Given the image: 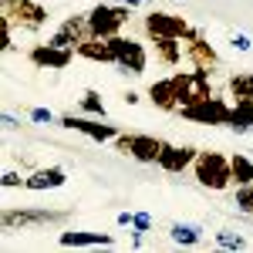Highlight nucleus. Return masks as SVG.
<instances>
[{
	"label": "nucleus",
	"instance_id": "6e6552de",
	"mask_svg": "<svg viewBox=\"0 0 253 253\" xmlns=\"http://www.w3.org/2000/svg\"><path fill=\"white\" fill-rule=\"evenodd\" d=\"M162 149H166V142L156 135H125L122 132L115 138V152L118 156H132L135 162H159Z\"/></svg>",
	"mask_w": 253,
	"mask_h": 253
},
{
	"label": "nucleus",
	"instance_id": "7c9ffc66",
	"mask_svg": "<svg viewBox=\"0 0 253 253\" xmlns=\"http://www.w3.org/2000/svg\"><path fill=\"white\" fill-rule=\"evenodd\" d=\"M142 98H138V91H125V105H138Z\"/></svg>",
	"mask_w": 253,
	"mask_h": 253
},
{
	"label": "nucleus",
	"instance_id": "4468645a",
	"mask_svg": "<svg viewBox=\"0 0 253 253\" xmlns=\"http://www.w3.org/2000/svg\"><path fill=\"white\" fill-rule=\"evenodd\" d=\"M186 58H189V64H193V68H206V71L219 64V54L213 51V44L203 38V34H196V38L186 41Z\"/></svg>",
	"mask_w": 253,
	"mask_h": 253
},
{
	"label": "nucleus",
	"instance_id": "412c9836",
	"mask_svg": "<svg viewBox=\"0 0 253 253\" xmlns=\"http://www.w3.org/2000/svg\"><path fill=\"white\" fill-rule=\"evenodd\" d=\"M230 169H233V186H250L253 182V156L233 152L230 156Z\"/></svg>",
	"mask_w": 253,
	"mask_h": 253
},
{
	"label": "nucleus",
	"instance_id": "473e14b6",
	"mask_svg": "<svg viewBox=\"0 0 253 253\" xmlns=\"http://www.w3.org/2000/svg\"><path fill=\"white\" fill-rule=\"evenodd\" d=\"M250 95H253V71H250Z\"/></svg>",
	"mask_w": 253,
	"mask_h": 253
},
{
	"label": "nucleus",
	"instance_id": "dca6fc26",
	"mask_svg": "<svg viewBox=\"0 0 253 253\" xmlns=\"http://www.w3.org/2000/svg\"><path fill=\"white\" fill-rule=\"evenodd\" d=\"M68 182V172L61 169V166H47V169H38V172H31L24 179V186L31 189V193H44V189H61Z\"/></svg>",
	"mask_w": 253,
	"mask_h": 253
},
{
	"label": "nucleus",
	"instance_id": "c85d7f7f",
	"mask_svg": "<svg viewBox=\"0 0 253 253\" xmlns=\"http://www.w3.org/2000/svg\"><path fill=\"white\" fill-rule=\"evenodd\" d=\"M3 186H7V189H14V186H24V179H20L17 172H3Z\"/></svg>",
	"mask_w": 253,
	"mask_h": 253
},
{
	"label": "nucleus",
	"instance_id": "a211bd4d",
	"mask_svg": "<svg viewBox=\"0 0 253 253\" xmlns=\"http://www.w3.org/2000/svg\"><path fill=\"white\" fill-rule=\"evenodd\" d=\"M61 247H112V233H91V230H64L58 236Z\"/></svg>",
	"mask_w": 253,
	"mask_h": 253
},
{
	"label": "nucleus",
	"instance_id": "a878e982",
	"mask_svg": "<svg viewBox=\"0 0 253 253\" xmlns=\"http://www.w3.org/2000/svg\"><path fill=\"white\" fill-rule=\"evenodd\" d=\"M54 112H51V108H34V112H31V122H38V125H44V122H47V125H51V122H54Z\"/></svg>",
	"mask_w": 253,
	"mask_h": 253
},
{
	"label": "nucleus",
	"instance_id": "cd10ccee",
	"mask_svg": "<svg viewBox=\"0 0 253 253\" xmlns=\"http://www.w3.org/2000/svg\"><path fill=\"white\" fill-rule=\"evenodd\" d=\"M230 44H233L236 51H250V38H247V34H233V41H230Z\"/></svg>",
	"mask_w": 253,
	"mask_h": 253
},
{
	"label": "nucleus",
	"instance_id": "9b49d317",
	"mask_svg": "<svg viewBox=\"0 0 253 253\" xmlns=\"http://www.w3.org/2000/svg\"><path fill=\"white\" fill-rule=\"evenodd\" d=\"M88 38H91L88 17H64V20H61V27L47 41H51V44H58V47H75V51H78Z\"/></svg>",
	"mask_w": 253,
	"mask_h": 253
},
{
	"label": "nucleus",
	"instance_id": "2eb2a0df",
	"mask_svg": "<svg viewBox=\"0 0 253 253\" xmlns=\"http://www.w3.org/2000/svg\"><path fill=\"white\" fill-rule=\"evenodd\" d=\"M149 101L156 105L159 112H179V95H175V81L172 75L169 78H159L149 84Z\"/></svg>",
	"mask_w": 253,
	"mask_h": 253
},
{
	"label": "nucleus",
	"instance_id": "f03ea898",
	"mask_svg": "<svg viewBox=\"0 0 253 253\" xmlns=\"http://www.w3.org/2000/svg\"><path fill=\"white\" fill-rule=\"evenodd\" d=\"M132 20V7L128 3H95L88 10V27L95 38H115L122 27Z\"/></svg>",
	"mask_w": 253,
	"mask_h": 253
},
{
	"label": "nucleus",
	"instance_id": "5701e85b",
	"mask_svg": "<svg viewBox=\"0 0 253 253\" xmlns=\"http://www.w3.org/2000/svg\"><path fill=\"white\" fill-rule=\"evenodd\" d=\"M81 108H84L88 115H95V118H108V108H105V101H101L98 91H84V95H81Z\"/></svg>",
	"mask_w": 253,
	"mask_h": 253
},
{
	"label": "nucleus",
	"instance_id": "f3484780",
	"mask_svg": "<svg viewBox=\"0 0 253 253\" xmlns=\"http://www.w3.org/2000/svg\"><path fill=\"white\" fill-rule=\"evenodd\" d=\"M78 58L95 61V64H115V47H112V38H91L78 47Z\"/></svg>",
	"mask_w": 253,
	"mask_h": 253
},
{
	"label": "nucleus",
	"instance_id": "39448f33",
	"mask_svg": "<svg viewBox=\"0 0 253 253\" xmlns=\"http://www.w3.org/2000/svg\"><path fill=\"white\" fill-rule=\"evenodd\" d=\"M3 17L14 27H20V31H41L51 14L41 7L38 0H3Z\"/></svg>",
	"mask_w": 253,
	"mask_h": 253
},
{
	"label": "nucleus",
	"instance_id": "aec40b11",
	"mask_svg": "<svg viewBox=\"0 0 253 253\" xmlns=\"http://www.w3.org/2000/svg\"><path fill=\"white\" fill-rule=\"evenodd\" d=\"M149 41L156 44V58L162 61V64H169V68L182 64V58H186V51H182V38H149Z\"/></svg>",
	"mask_w": 253,
	"mask_h": 253
},
{
	"label": "nucleus",
	"instance_id": "20e7f679",
	"mask_svg": "<svg viewBox=\"0 0 253 253\" xmlns=\"http://www.w3.org/2000/svg\"><path fill=\"white\" fill-rule=\"evenodd\" d=\"M142 27H145L149 38H182V41H189V38L199 34L196 27H189L186 17H175V14H166V10H149L145 20H142Z\"/></svg>",
	"mask_w": 253,
	"mask_h": 253
},
{
	"label": "nucleus",
	"instance_id": "4be33fe9",
	"mask_svg": "<svg viewBox=\"0 0 253 253\" xmlns=\"http://www.w3.org/2000/svg\"><path fill=\"white\" fill-rule=\"evenodd\" d=\"M169 236H172V243H182V247H196V243L203 240V230H199V226H193V223H172Z\"/></svg>",
	"mask_w": 253,
	"mask_h": 253
},
{
	"label": "nucleus",
	"instance_id": "393cba45",
	"mask_svg": "<svg viewBox=\"0 0 253 253\" xmlns=\"http://www.w3.org/2000/svg\"><path fill=\"white\" fill-rule=\"evenodd\" d=\"M216 243L226 247V250H243V247H247V240L236 236V233H230V230H219V233H216Z\"/></svg>",
	"mask_w": 253,
	"mask_h": 253
},
{
	"label": "nucleus",
	"instance_id": "7ed1b4c3",
	"mask_svg": "<svg viewBox=\"0 0 253 253\" xmlns=\"http://www.w3.org/2000/svg\"><path fill=\"white\" fill-rule=\"evenodd\" d=\"M175 95H179V108L186 105H199L206 98H213V81L206 68H193V71H175Z\"/></svg>",
	"mask_w": 253,
	"mask_h": 253
},
{
	"label": "nucleus",
	"instance_id": "0eeeda50",
	"mask_svg": "<svg viewBox=\"0 0 253 253\" xmlns=\"http://www.w3.org/2000/svg\"><path fill=\"white\" fill-rule=\"evenodd\" d=\"M230 101L226 98H206V101H199V105H186V108H179V115L186 118V122H196V125H226L230 122Z\"/></svg>",
	"mask_w": 253,
	"mask_h": 253
},
{
	"label": "nucleus",
	"instance_id": "9d476101",
	"mask_svg": "<svg viewBox=\"0 0 253 253\" xmlns=\"http://www.w3.org/2000/svg\"><path fill=\"white\" fill-rule=\"evenodd\" d=\"M64 128H75L81 135H88L91 142H115L122 132H118V125H101V118H78V115H61L58 118Z\"/></svg>",
	"mask_w": 253,
	"mask_h": 253
},
{
	"label": "nucleus",
	"instance_id": "c756f323",
	"mask_svg": "<svg viewBox=\"0 0 253 253\" xmlns=\"http://www.w3.org/2000/svg\"><path fill=\"white\" fill-rule=\"evenodd\" d=\"M132 219H135V213H118V216H115L118 226H132Z\"/></svg>",
	"mask_w": 253,
	"mask_h": 253
},
{
	"label": "nucleus",
	"instance_id": "bb28decb",
	"mask_svg": "<svg viewBox=\"0 0 253 253\" xmlns=\"http://www.w3.org/2000/svg\"><path fill=\"white\" fill-rule=\"evenodd\" d=\"M132 226H135V230H142V233H149V230H152V216H149V213H135Z\"/></svg>",
	"mask_w": 253,
	"mask_h": 253
},
{
	"label": "nucleus",
	"instance_id": "423d86ee",
	"mask_svg": "<svg viewBox=\"0 0 253 253\" xmlns=\"http://www.w3.org/2000/svg\"><path fill=\"white\" fill-rule=\"evenodd\" d=\"M112 47H115V64L125 75H145V68H149V51H145L142 41L115 34V38H112Z\"/></svg>",
	"mask_w": 253,
	"mask_h": 253
},
{
	"label": "nucleus",
	"instance_id": "b1692460",
	"mask_svg": "<svg viewBox=\"0 0 253 253\" xmlns=\"http://www.w3.org/2000/svg\"><path fill=\"white\" fill-rule=\"evenodd\" d=\"M236 210L253 219V182L250 186H236Z\"/></svg>",
	"mask_w": 253,
	"mask_h": 253
},
{
	"label": "nucleus",
	"instance_id": "ddd939ff",
	"mask_svg": "<svg viewBox=\"0 0 253 253\" xmlns=\"http://www.w3.org/2000/svg\"><path fill=\"white\" fill-rule=\"evenodd\" d=\"M54 219H64V213H54V210H7L3 213V226H41V223H54Z\"/></svg>",
	"mask_w": 253,
	"mask_h": 253
},
{
	"label": "nucleus",
	"instance_id": "1a4fd4ad",
	"mask_svg": "<svg viewBox=\"0 0 253 253\" xmlns=\"http://www.w3.org/2000/svg\"><path fill=\"white\" fill-rule=\"evenodd\" d=\"M75 54H78L75 47H58V44H51V41H47V44H34L27 58H31V64H38V68H54V71H64V68L75 61Z\"/></svg>",
	"mask_w": 253,
	"mask_h": 253
},
{
	"label": "nucleus",
	"instance_id": "f8f14e48",
	"mask_svg": "<svg viewBox=\"0 0 253 253\" xmlns=\"http://www.w3.org/2000/svg\"><path fill=\"white\" fill-rule=\"evenodd\" d=\"M196 156H199V152H196L193 145H169V142H166V149H162V156H159L156 166L162 169V172L175 175V172H186V169L196 162Z\"/></svg>",
	"mask_w": 253,
	"mask_h": 253
},
{
	"label": "nucleus",
	"instance_id": "f257e3e1",
	"mask_svg": "<svg viewBox=\"0 0 253 253\" xmlns=\"http://www.w3.org/2000/svg\"><path fill=\"white\" fill-rule=\"evenodd\" d=\"M193 175H196V182H199L203 189H210V193H223V189H230V186H233L230 159L223 156V152H216V149H206V152H199V156H196Z\"/></svg>",
	"mask_w": 253,
	"mask_h": 253
},
{
	"label": "nucleus",
	"instance_id": "2f4dec72",
	"mask_svg": "<svg viewBox=\"0 0 253 253\" xmlns=\"http://www.w3.org/2000/svg\"><path fill=\"white\" fill-rule=\"evenodd\" d=\"M118 3H128L132 10H138V7H142V0H118Z\"/></svg>",
	"mask_w": 253,
	"mask_h": 253
},
{
	"label": "nucleus",
	"instance_id": "6ab92c4d",
	"mask_svg": "<svg viewBox=\"0 0 253 253\" xmlns=\"http://www.w3.org/2000/svg\"><path fill=\"white\" fill-rule=\"evenodd\" d=\"M226 128H233L236 135H243V132H253V98H240V101H233Z\"/></svg>",
	"mask_w": 253,
	"mask_h": 253
}]
</instances>
